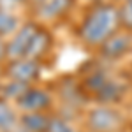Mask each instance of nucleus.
Wrapping results in <instances>:
<instances>
[{"label":"nucleus","instance_id":"17","mask_svg":"<svg viewBox=\"0 0 132 132\" xmlns=\"http://www.w3.org/2000/svg\"><path fill=\"white\" fill-rule=\"evenodd\" d=\"M41 2H42V0H41ZM44 2H46V0H44Z\"/></svg>","mask_w":132,"mask_h":132},{"label":"nucleus","instance_id":"1","mask_svg":"<svg viewBox=\"0 0 132 132\" xmlns=\"http://www.w3.org/2000/svg\"><path fill=\"white\" fill-rule=\"evenodd\" d=\"M120 27V14L114 5L99 4L92 7L81 23V41L88 48H101L104 42L116 34Z\"/></svg>","mask_w":132,"mask_h":132},{"label":"nucleus","instance_id":"8","mask_svg":"<svg viewBox=\"0 0 132 132\" xmlns=\"http://www.w3.org/2000/svg\"><path fill=\"white\" fill-rule=\"evenodd\" d=\"M20 125V113L14 104L0 99V132H12Z\"/></svg>","mask_w":132,"mask_h":132},{"label":"nucleus","instance_id":"3","mask_svg":"<svg viewBox=\"0 0 132 132\" xmlns=\"http://www.w3.org/2000/svg\"><path fill=\"white\" fill-rule=\"evenodd\" d=\"M55 95L48 88L39 86V85H30L25 93L16 101L14 108L18 109L20 114L27 113H48L50 108L53 106Z\"/></svg>","mask_w":132,"mask_h":132},{"label":"nucleus","instance_id":"4","mask_svg":"<svg viewBox=\"0 0 132 132\" xmlns=\"http://www.w3.org/2000/svg\"><path fill=\"white\" fill-rule=\"evenodd\" d=\"M41 72H42V63L39 60L20 58V60L9 62V65L5 69V76H7V79L30 86V85L37 83V79L41 78Z\"/></svg>","mask_w":132,"mask_h":132},{"label":"nucleus","instance_id":"9","mask_svg":"<svg viewBox=\"0 0 132 132\" xmlns=\"http://www.w3.org/2000/svg\"><path fill=\"white\" fill-rule=\"evenodd\" d=\"M72 7V0H46L41 5L42 20H58Z\"/></svg>","mask_w":132,"mask_h":132},{"label":"nucleus","instance_id":"5","mask_svg":"<svg viewBox=\"0 0 132 132\" xmlns=\"http://www.w3.org/2000/svg\"><path fill=\"white\" fill-rule=\"evenodd\" d=\"M39 30L35 25H23L21 28L14 32L12 39L5 42V55L9 60H20L27 56V51L30 48V42L35 35V32Z\"/></svg>","mask_w":132,"mask_h":132},{"label":"nucleus","instance_id":"14","mask_svg":"<svg viewBox=\"0 0 132 132\" xmlns=\"http://www.w3.org/2000/svg\"><path fill=\"white\" fill-rule=\"evenodd\" d=\"M4 58H7V55H5V42L2 41V37H0V62Z\"/></svg>","mask_w":132,"mask_h":132},{"label":"nucleus","instance_id":"15","mask_svg":"<svg viewBox=\"0 0 132 132\" xmlns=\"http://www.w3.org/2000/svg\"><path fill=\"white\" fill-rule=\"evenodd\" d=\"M23 0H9V4L11 5H18V4H21Z\"/></svg>","mask_w":132,"mask_h":132},{"label":"nucleus","instance_id":"7","mask_svg":"<svg viewBox=\"0 0 132 132\" xmlns=\"http://www.w3.org/2000/svg\"><path fill=\"white\" fill-rule=\"evenodd\" d=\"M50 113H27L20 114V123L27 132H48Z\"/></svg>","mask_w":132,"mask_h":132},{"label":"nucleus","instance_id":"12","mask_svg":"<svg viewBox=\"0 0 132 132\" xmlns=\"http://www.w3.org/2000/svg\"><path fill=\"white\" fill-rule=\"evenodd\" d=\"M18 30V20L16 16L9 12V9H0V37L14 34Z\"/></svg>","mask_w":132,"mask_h":132},{"label":"nucleus","instance_id":"13","mask_svg":"<svg viewBox=\"0 0 132 132\" xmlns=\"http://www.w3.org/2000/svg\"><path fill=\"white\" fill-rule=\"evenodd\" d=\"M118 14H120V25L132 32V0H125V4L118 9Z\"/></svg>","mask_w":132,"mask_h":132},{"label":"nucleus","instance_id":"2","mask_svg":"<svg viewBox=\"0 0 132 132\" xmlns=\"http://www.w3.org/2000/svg\"><path fill=\"white\" fill-rule=\"evenodd\" d=\"M83 116L88 132H122L125 129V118L114 106L97 104L86 109Z\"/></svg>","mask_w":132,"mask_h":132},{"label":"nucleus","instance_id":"11","mask_svg":"<svg viewBox=\"0 0 132 132\" xmlns=\"http://www.w3.org/2000/svg\"><path fill=\"white\" fill-rule=\"evenodd\" d=\"M48 132H81L79 127L74 123V120L63 118L60 114H51Z\"/></svg>","mask_w":132,"mask_h":132},{"label":"nucleus","instance_id":"6","mask_svg":"<svg viewBox=\"0 0 132 132\" xmlns=\"http://www.w3.org/2000/svg\"><path fill=\"white\" fill-rule=\"evenodd\" d=\"M101 55L109 60H118L132 51V34L130 32H116L102 44Z\"/></svg>","mask_w":132,"mask_h":132},{"label":"nucleus","instance_id":"10","mask_svg":"<svg viewBox=\"0 0 132 132\" xmlns=\"http://www.w3.org/2000/svg\"><path fill=\"white\" fill-rule=\"evenodd\" d=\"M27 88H28L27 85H21V83H18V81L7 79V81L0 83V99L11 102V104H12V102L16 104V101L25 93Z\"/></svg>","mask_w":132,"mask_h":132},{"label":"nucleus","instance_id":"16","mask_svg":"<svg viewBox=\"0 0 132 132\" xmlns=\"http://www.w3.org/2000/svg\"><path fill=\"white\" fill-rule=\"evenodd\" d=\"M0 76H2V67H0Z\"/></svg>","mask_w":132,"mask_h":132}]
</instances>
